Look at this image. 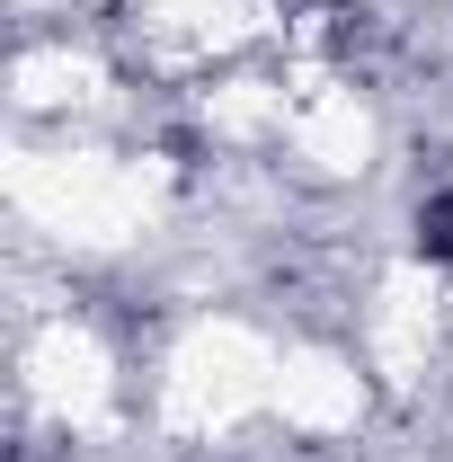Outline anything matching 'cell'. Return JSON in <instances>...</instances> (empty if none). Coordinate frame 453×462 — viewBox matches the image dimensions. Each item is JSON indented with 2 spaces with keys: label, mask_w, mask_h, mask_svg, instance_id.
Segmentation results:
<instances>
[{
  "label": "cell",
  "mask_w": 453,
  "mask_h": 462,
  "mask_svg": "<svg viewBox=\"0 0 453 462\" xmlns=\"http://www.w3.org/2000/svg\"><path fill=\"white\" fill-rule=\"evenodd\" d=\"M418 249H427V258H445V267H453V196H436V205L418 214Z\"/></svg>",
  "instance_id": "6da1fadb"
}]
</instances>
